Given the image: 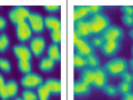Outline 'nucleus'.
<instances>
[{
    "label": "nucleus",
    "mask_w": 133,
    "mask_h": 100,
    "mask_svg": "<svg viewBox=\"0 0 133 100\" xmlns=\"http://www.w3.org/2000/svg\"><path fill=\"white\" fill-rule=\"evenodd\" d=\"M121 11L125 16H132L133 17V6H122Z\"/></svg>",
    "instance_id": "obj_36"
},
{
    "label": "nucleus",
    "mask_w": 133,
    "mask_h": 100,
    "mask_svg": "<svg viewBox=\"0 0 133 100\" xmlns=\"http://www.w3.org/2000/svg\"><path fill=\"white\" fill-rule=\"evenodd\" d=\"M121 20L124 26L127 27H133V17L132 16H125V15H122L121 17Z\"/></svg>",
    "instance_id": "obj_34"
},
{
    "label": "nucleus",
    "mask_w": 133,
    "mask_h": 100,
    "mask_svg": "<svg viewBox=\"0 0 133 100\" xmlns=\"http://www.w3.org/2000/svg\"><path fill=\"white\" fill-rule=\"evenodd\" d=\"M12 52L18 61H31L32 59V53L30 49L24 43L15 45L12 48Z\"/></svg>",
    "instance_id": "obj_9"
},
{
    "label": "nucleus",
    "mask_w": 133,
    "mask_h": 100,
    "mask_svg": "<svg viewBox=\"0 0 133 100\" xmlns=\"http://www.w3.org/2000/svg\"><path fill=\"white\" fill-rule=\"evenodd\" d=\"M0 70L3 72H10L11 71V64L6 58H0Z\"/></svg>",
    "instance_id": "obj_32"
},
{
    "label": "nucleus",
    "mask_w": 133,
    "mask_h": 100,
    "mask_svg": "<svg viewBox=\"0 0 133 100\" xmlns=\"http://www.w3.org/2000/svg\"><path fill=\"white\" fill-rule=\"evenodd\" d=\"M121 49V43L119 41H104L101 47V52L105 57H114Z\"/></svg>",
    "instance_id": "obj_13"
},
{
    "label": "nucleus",
    "mask_w": 133,
    "mask_h": 100,
    "mask_svg": "<svg viewBox=\"0 0 133 100\" xmlns=\"http://www.w3.org/2000/svg\"><path fill=\"white\" fill-rule=\"evenodd\" d=\"M118 91H119V93L120 95H122V96H125L128 93H130L132 92V88H133V85L132 83H129V82H125V81H121L118 85Z\"/></svg>",
    "instance_id": "obj_25"
},
{
    "label": "nucleus",
    "mask_w": 133,
    "mask_h": 100,
    "mask_svg": "<svg viewBox=\"0 0 133 100\" xmlns=\"http://www.w3.org/2000/svg\"><path fill=\"white\" fill-rule=\"evenodd\" d=\"M56 67V64L51 59H49L48 57L41 58V60L39 62V69L42 72H51Z\"/></svg>",
    "instance_id": "obj_21"
},
{
    "label": "nucleus",
    "mask_w": 133,
    "mask_h": 100,
    "mask_svg": "<svg viewBox=\"0 0 133 100\" xmlns=\"http://www.w3.org/2000/svg\"><path fill=\"white\" fill-rule=\"evenodd\" d=\"M14 100H22V98H21V97H20V98H19V97H16Z\"/></svg>",
    "instance_id": "obj_44"
},
{
    "label": "nucleus",
    "mask_w": 133,
    "mask_h": 100,
    "mask_svg": "<svg viewBox=\"0 0 133 100\" xmlns=\"http://www.w3.org/2000/svg\"><path fill=\"white\" fill-rule=\"evenodd\" d=\"M30 10H29V8L24 7V6H17L15 8H12V9L9 11V14H8V17H9L10 21L17 26V24L21 23V22H26L29 16H30Z\"/></svg>",
    "instance_id": "obj_3"
},
{
    "label": "nucleus",
    "mask_w": 133,
    "mask_h": 100,
    "mask_svg": "<svg viewBox=\"0 0 133 100\" xmlns=\"http://www.w3.org/2000/svg\"><path fill=\"white\" fill-rule=\"evenodd\" d=\"M47 57L49 58V59H51L55 64H57V62H59L61 60V53H60V49H59V46L57 45H53L51 43L49 46V47L47 48Z\"/></svg>",
    "instance_id": "obj_18"
},
{
    "label": "nucleus",
    "mask_w": 133,
    "mask_h": 100,
    "mask_svg": "<svg viewBox=\"0 0 133 100\" xmlns=\"http://www.w3.org/2000/svg\"><path fill=\"white\" fill-rule=\"evenodd\" d=\"M10 45V39L7 33H0V52H6Z\"/></svg>",
    "instance_id": "obj_28"
},
{
    "label": "nucleus",
    "mask_w": 133,
    "mask_h": 100,
    "mask_svg": "<svg viewBox=\"0 0 133 100\" xmlns=\"http://www.w3.org/2000/svg\"><path fill=\"white\" fill-rule=\"evenodd\" d=\"M104 41H121L123 39L124 31L121 27L116 26V24H111L110 27H108L101 35Z\"/></svg>",
    "instance_id": "obj_5"
},
{
    "label": "nucleus",
    "mask_w": 133,
    "mask_h": 100,
    "mask_svg": "<svg viewBox=\"0 0 133 100\" xmlns=\"http://www.w3.org/2000/svg\"><path fill=\"white\" fill-rule=\"evenodd\" d=\"M121 79H122V81H125V82L132 83V85H133V72L125 71L124 73L121 74Z\"/></svg>",
    "instance_id": "obj_35"
},
{
    "label": "nucleus",
    "mask_w": 133,
    "mask_h": 100,
    "mask_svg": "<svg viewBox=\"0 0 133 100\" xmlns=\"http://www.w3.org/2000/svg\"><path fill=\"white\" fill-rule=\"evenodd\" d=\"M50 38H51V41L53 45L59 46V43L61 42V28L50 31Z\"/></svg>",
    "instance_id": "obj_29"
},
{
    "label": "nucleus",
    "mask_w": 133,
    "mask_h": 100,
    "mask_svg": "<svg viewBox=\"0 0 133 100\" xmlns=\"http://www.w3.org/2000/svg\"><path fill=\"white\" fill-rule=\"evenodd\" d=\"M89 22H90L92 35L94 36H100L108 27L111 26L110 18L105 14H103V12L95 16H91L89 18Z\"/></svg>",
    "instance_id": "obj_2"
},
{
    "label": "nucleus",
    "mask_w": 133,
    "mask_h": 100,
    "mask_svg": "<svg viewBox=\"0 0 133 100\" xmlns=\"http://www.w3.org/2000/svg\"><path fill=\"white\" fill-rule=\"evenodd\" d=\"M90 17L88 6H76L73 8V20L74 22L88 20Z\"/></svg>",
    "instance_id": "obj_14"
},
{
    "label": "nucleus",
    "mask_w": 133,
    "mask_h": 100,
    "mask_svg": "<svg viewBox=\"0 0 133 100\" xmlns=\"http://www.w3.org/2000/svg\"><path fill=\"white\" fill-rule=\"evenodd\" d=\"M18 69L19 71L23 73V74H28V73H31L32 71V65H31V61H18Z\"/></svg>",
    "instance_id": "obj_27"
},
{
    "label": "nucleus",
    "mask_w": 133,
    "mask_h": 100,
    "mask_svg": "<svg viewBox=\"0 0 133 100\" xmlns=\"http://www.w3.org/2000/svg\"><path fill=\"white\" fill-rule=\"evenodd\" d=\"M44 28L48 30L52 31L56 29H60L61 28V22L60 19L56 16H48L44 18Z\"/></svg>",
    "instance_id": "obj_17"
},
{
    "label": "nucleus",
    "mask_w": 133,
    "mask_h": 100,
    "mask_svg": "<svg viewBox=\"0 0 133 100\" xmlns=\"http://www.w3.org/2000/svg\"><path fill=\"white\" fill-rule=\"evenodd\" d=\"M7 28V20L0 16V31H3Z\"/></svg>",
    "instance_id": "obj_39"
},
{
    "label": "nucleus",
    "mask_w": 133,
    "mask_h": 100,
    "mask_svg": "<svg viewBox=\"0 0 133 100\" xmlns=\"http://www.w3.org/2000/svg\"><path fill=\"white\" fill-rule=\"evenodd\" d=\"M73 66H74V68L78 69V70H83L84 68L88 67V64H87V58L81 56V55H79V53H77V52H74Z\"/></svg>",
    "instance_id": "obj_22"
},
{
    "label": "nucleus",
    "mask_w": 133,
    "mask_h": 100,
    "mask_svg": "<svg viewBox=\"0 0 133 100\" xmlns=\"http://www.w3.org/2000/svg\"><path fill=\"white\" fill-rule=\"evenodd\" d=\"M129 37H130V38L133 40V29H131V30L129 31Z\"/></svg>",
    "instance_id": "obj_43"
},
{
    "label": "nucleus",
    "mask_w": 133,
    "mask_h": 100,
    "mask_svg": "<svg viewBox=\"0 0 133 100\" xmlns=\"http://www.w3.org/2000/svg\"><path fill=\"white\" fill-rule=\"evenodd\" d=\"M22 100H38V96L31 89H24L21 93Z\"/></svg>",
    "instance_id": "obj_31"
},
{
    "label": "nucleus",
    "mask_w": 133,
    "mask_h": 100,
    "mask_svg": "<svg viewBox=\"0 0 133 100\" xmlns=\"http://www.w3.org/2000/svg\"><path fill=\"white\" fill-rule=\"evenodd\" d=\"M5 83H6V80H5V77L2 76L1 73H0V88H1V87H3L5 86Z\"/></svg>",
    "instance_id": "obj_41"
},
{
    "label": "nucleus",
    "mask_w": 133,
    "mask_h": 100,
    "mask_svg": "<svg viewBox=\"0 0 133 100\" xmlns=\"http://www.w3.org/2000/svg\"><path fill=\"white\" fill-rule=\"evenodd\" d=\"M21 86L24 89H37L39 86H41L44 82L43 78L38 73H28V74H23V77L21 78Z\"/></svg>",
    "instance_id": "obj_6"
},
{
    "label": "nucleus",
    "mask_w": 133,
    "mask_h": 100,
    "mask_svg": "<svg viewBox=\"0 0 133 100\" xmlns=\"http://www.w3.org/2000/svg\"><path fill=\"white\" fill-rule=\"evenodd\" d=\"M27 22L30 26L32 33L35 32L39 35V33H42L44 31V18L39 12H31Z\"/></svg>",
    "instance_id": "obj_7"
},
{
    "label": "nucleus",
    "mask_w": 133,
    "mask_h": 100,
    "mask_svg": "<svg viewBox=\"0 0 133 100\" xmlns=\"http://www.w3.org/2000/svg\"><path fill=\"white\" fill-rule=\"evenodd\" d=\"M29 49H30L32 53V57L41 58L44 53L45 49H47V41H45L43 37L36 36L31 38L30 43H29Z\"/></svg>",
    "instance_id": "obj_4"
},
{
    "label": "nucleus",
    "mask_w": 133,
    "mask_h": 100,
    "mask_svg": "<svg viewBox=\"0 0 133 100\" xmlns=\"http://www.w3.org/2000/svg\"><path fill=\"white\" fill-rule=\"evenodd\" d=\"M36 93H37V96H38V100H49L50 96H51L49 89L45 87L44 82L37 88V92Z\"/></svg>",
    "instance_id": "obj_23"
},
{
    "label": "nucleus",
    "mask_w": 133,
    "mask_h": 100,
    "mask_svg": "<svg viewBox=\"0 0 133 100\" xmlns=\"http://www.w3.org/2000/svg\"><path fill=\"white\" fill-rule=\"evenodd\" d=\"M109 76L105 72V70L103 69V67H99V68L94 69V78H93V83L92 87L97 89H102L107 83Z\"/></svg>",
    "instance_id": "obj_12"
},
{
    "label": "nucleus",
    "mask_w": 133,
    "mask_h": 100,
    "mask_svg": "<svg viewBox=\"0 0 133 100\" xmlns=\"http://www.w3.org/2000/svg\"><path fill=\"white\" fill-rule=\"evenodd\" d=\"M121 100H133V92H130L125 96H122V99Z\"/></svg>",
    "instance_id": "obj_40"
},
{
    "label": "nucleus",
    "mask_w": 133,
    "mask_h": 100,
    "mask_svg": "<svg viewBox=\"0 0 133 100\" xmlns=\"http://www.w3.org/2000/svg\"><path fill=\"white\" fill-rule=\"evenodd\" d=\"M45 87L49 89L50 93L55 95V96H59L61 93V81L59 79L56 78H48L44 81Z\"/></svg>",
    "instance_id": "obj_15"
},
{
    "label": "nucleus",
    "mask_w": 133,
    "mask_h": 100,
    "mask_svg": "<svg viewBox=\"0 0 133 100\" xmlns=\"http://www.w3.org/2000/svg\"><path fill=\"white\" fill-rule=\"evenodd\" d=\"M0 99L1 100H8L9 99V96H8V92H7L5 86L0 88Z\"/></svg>",
    "instance_id": "obj_38"
},
{
    "label": "nucleus",
    "mask_w": 133,
    "mask_h": 100,
    "mask_svg": "<svg viewBox=\"0 0 133 100\" xmlns=\"http://www.w3.org/2000/svg\"><path fill=\"white\" fill-rule=\"evenodd\" d=\"M93 78H94V70L89 68V67H87V68L83 69L81 74H80V80L89 87H92Z\"/></svg>",
    "instance_id": "obj_19"
},
{
    "label": "nucleus",
    "mask_w": 133,
    "mask_h": 100,
    "mask_svg": "<svg viewBox=\"0 0 133 100\" xmlns=\"http://www.w3.org/2000/svg\"><path fill=\"white\" fill-rule=\"evenodd\" d=\"M128 65H129V68H130L133 71V58H131V59L128 61Z\"/></svg>",
    "instance_id": "obj_42"
},
{
    "label": "nucleus",
    "mask_w": 133,
    "mask_h": 100,
    "mask_svg": "<svg viewBox=\"0 0 133 100\" xmlns=\"http://www.w3.org/2000/svg\"><path fill=\"white\" fill-rule=\"evenodd\" d=\"M73 91H74V95L78 96V97H84V96H89L91 93V87L87 86L85 83H83L79 79V80L74 82Z\"/></svg>",
    "instance_id": "obj_16"
},
{
    "label": "nucleus",
    "mask_w": 133,
    "mask_h": 100,
    "mask_svg": "<svg viewBox=\"0 0 133 100\" xmlns=\"http://www.w3.org/2000/svg\"><path fill=\"white\" fill-rule=\"evenodd\" d=\"M44 10L50 12V14H56V12L60 11V6H44Z\"/></svg>",
    "instance_id": "obj_37"
},
{
    "label": "nucleus",
    "mask_w": 133,
    "mask_h": 100,
    "mask_svg": "<svg viewBox=\"0 0 133 100\" xmlns=\"http://www.w3.org/2000/svg\"><path fill=\"white\" fill-rule=\"evenodd\" d=\"M5 87H6V90L8 92V96H9V99L11 98H16L17 95H18V91H19V86H18V82L14 79H11V80H8L6 81L5 83Z\"/></svg>",
    "instance_id": "obj_20"
},
{
    "label": "nucleus",
    "mask_w": 133,
    "mask_h": 100,
    "mask_svg": "<svg viewBox=\"0 0 133 100\" xmlns=\"http://www.w3.org/2000/svg\"><path fill=\"white\" fill-rule=\"evenodd\" d=\"M102 90H103V93L107 95L108 97H111V98H115V97H118V95H119L116 86L112 85V83H107V85L102 88Z\"/></svg>",
    "instance_id": "obj_24"
},
{
    "label": "nucleus",
    "mask_w": 133,
    "mask_h": 100,
    "mask_svg": "<svg viewBox=\"0 0 133 100\" xmlns=\"http://www.w3.org/2000/svg\"><path fill=\"white\" fill-rule=\"evenodd\" d=\"M88 10L90 16H95V15L102 14L103 6H88Z\"/></svg>",
    "instance_id": "obj_33"
},
{
    "label": "nucleus",
    "mask_w": 133,
    "mask_h": 100,
    "mask_svg": "<svg viewBox=\"0 0 133 100\" xmlns=\"http://www.w3.org/2000/svg\"><path fill=\"white\" fill-rule=\"evenodd\" d=\"M74 32L78 35L79 38L88 40V38H90V37L92 36V31H91L89 19L74 22Z\"/></svg>",
    "instance_id": "obj_10"
},
{
    "label": "nucleus",
    "mask_w": 133,
    "mask_h": 100,
    "mask_svg": "<svg viewBox=\"0 0 133 100\" xmlns=\"http://www.w3.org/2000/svg\"><path fill=\"white\" fill-rule=\"evenodd\" d=\"M131 53H132V58H133V46H132V48H131Z\"/></svg>",
    "instance_id": "obj_45"
},
{
    "label": "nucleus",
    "mask_w": 133,
    "mask_h": 100,
    "mask_svg": "<svg viewBox=\"0 0 133 100\" xmlns=\"http://www.w3.org/2000/svg\"><path fill=\"white\" fill-rule=\"evenodd\" d=\"M16 37L20 42H28L30 41L31 38H32V30L29 23L26 21V22H21L19 24L16 26Z\"/></svg>",
    "instance_id": "obj_8"
},
{
    "label": "nucleus",
    "mask_w": 133,
    "mask_h": 100,
    "mask_svg": "<svg viewBox=\"0 0 133 100\" xmlns=\"http://www.w3.org/2000/svg\"><path fill=\"white\" fill-rule=\"evenodd\" d=\"M103 43H104V40L101 36H94L90 40V45L92 46L93 49H101Z\"/></svg>",
    "instance_id": "obj_30"
},
{
    "label": "nucleus",
    "mask_w": 133,
    "mask_h": 100,
    "mask_svg": "<svg viewBox=\"0 0 133 100\" xmlns=\"http://www.w3.org/2000/svg\"><path fill=\"white\" fill-rule=\"evenodd\" d=\"M87 58V64H88V67L91 69H97L100 67V64H101V61H100L99 59V57L95 55V53H93V55H90L88 57H85Z\"/></svg>",
    "instance_id": "obj_26"
},
{
    "label": "nucleus",
    "mask_w": 133,
    "mask_h": 100,
    "mask_svg": "<svg viewBox=\"0 0 133 100\" xmlns=\"http://www.w3.org/2000/svg\"><path fill=\"white\" fill-rule=\"evenodd\" d=\"M103 69L105 70V72L108 73V76L111 77H121V74L128 71L129 69V65H128V60L123 57H116V58H112L111 60L107 61Z\"/></svg>",
    "instance_id": "obj_1"
},
{
    "label": "nucleus",
    "mask_w": 133,
    "mask_h": 100,
    "mask_svg": "<svg viewBox=\"0 0 133 100\" xmlns=\"http://www.w3.org/2000/svg\"><path fill=\"white\" fill-rule=\"evenodd\" d=\"M73 45H74V52H77L83 57H88V56L94 53V49L92 48V46L85 39L79 38V40Z\"/></svg>",
    "instance_id": "obj_11"
}]
</instances>
